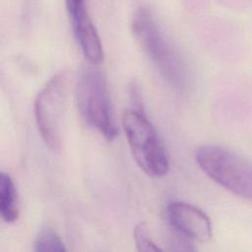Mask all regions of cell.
<instances>
[{"label": "cell", "instance_id": "obj_1", "mask_svg": "<svg viewBox=\"0 0 252 252\" xmlns=\"http://www.w3.org/2000/svg\"><path fill=\"white\" fill-rule=\"evenodd\" d=\"M132 31L144 52L167 83L179 91L186 88V67L149 9L140 8L135 13Z\"/></svg>", "mask_w": 252, "mask_h": 252}, {"label": "cell", "instance_id": "obj_2", "mask_svg": "<svg viewBox=\"0 0 252 252\" xmlns=\"http://www.w3.org/2000/svg\"><path fill=\"white\" fill-rule=\"evenodd\" d=\"M200 168L216 183L252 201V161L218 145H203L196 151Z\"/></svg>", "mask_w": 252, "mask_h": 252}, {"label": "cell", "instance_id": "obj_3", "mask_svg": "<svg viewBox=\"0 0 252 252\" xmlns=\"http://www.w3.org/2000/svg\"><path fill=\"white\" fill-rule=\"evenodd\" d=\"M123 129L137 164L151 176L167 173L169 161L158 135L144 110L129 109L124 113Z\"/></svg>", "mask_w": 252, "mask_h": 252}, {"label": "cell", "instance_id": "obj_4", "mask_svg": "<svg viewBox=\"0 0 252 252\" xmlns=\"http://www.w3.org/2000/svg\"><path fill=\"white\" fill-rule=\"evenodd\" d=\"M67 93L68 78L58 73L41 89L34 101L38 131L45 145L54 152H59L63 145Z\"/></svg>", "mask_w": 252, "mask_h": 252}, {"label": "cell", "instance_id": "obj_5", "mask_svg": "<svg viewBox=\"0 0 252 252\" xmlns=\"http://www.w3.org/2000/svg\"><path fill=\"white\" fill-rule=\"evenodd\" d=\"M76 101L81 117L88 125L109 141L116 137L118 129L112 123L106 83L99 72L88 70L81 76L76 88Z\"/></svg>", "mask_w": 252, "mask_h": 252}, {"label": "cell", "instance_id": "obj_6", "mask_svg": "<svg viewBox=\"0 0 252 252\" xmlns=\"http://www.w3.org/2000/svg\"><path fill=\"white\" fill-rule=\"evenodd\" d=\"M165 214L177 236L190 242H205L211 238V220L198 207L182 201H171L166 206Z\"/></svg>", "mask_w": 252, "mask_h": 252}, {"label": "cell", "instance_id": "obj_7", "mask_svg": "<svg viewBox=\"0 0 252 252\" xmlns=\"http://www.w3.org/2000/svg\"><path fill=\"white\" fill-rule=\"evenodd\" d=\"M74 34L85 57L93 64L103 59L102 44L87 8V0H65Z\"/></svg>", "mask_w": 252, "mask_h": 252}, {"label": "cell", "instance_id": "obj_8", "mask_svg": "<svg viewBox=\"0 0 252 252\" xmlns=\"http://www.w3.org/2000/svg\"><path fill=\"white\" fill-rule=\"evenodd\" d=\"M17 193L10 176L0 172V217L7 222H13L18 219Z\"/></svg>", "mask_w": 252, "mask_h": 252}, {"label": "cell", "instance_id": "obj_9", "mask_svg": "<svg viewBox=\"0 0 252 252\" xmlns=\"http://www.w3.org/2000/svg\"><path fill=\"white\" fill-rule=\"evenodd\" d=\"M33 249L37 252L66 251L61 238L49 227H44L37 233L34 239Z\"/></svg>", "mask_w": 252, "mask_h": 252}, {"label": "cell", "instance_id": "obj_10", "mask_svg": "<svg viewBox=\"0 0 252 252\" xmlns=\"http://www.w3.org/2000/svg\"><path fill=\"white\" fill-rule=\"evenodd\" d=\"M134 240L139 251H159V248L150 237L148 227L145 222H140L134 229Z\"/></svg>", "mask_w": 252, "mask_h": 252}, {"label": "cell", "instance_id": "obj_11", "mask_svg": "<svg viewBox=\"0 0 252 252\" xmlns=\"http://www.w3.org/2000/svg\"><path fill=\"white\" fill-rule=\"evenodd\" d=\"M130 99L132 102V108L136 110H144L143 109V104H142V97H141V93L140 89L136 84H131L130 85Z\"/></svg>", "mask_w": 252, "mask_h": 252}]
</instances>
